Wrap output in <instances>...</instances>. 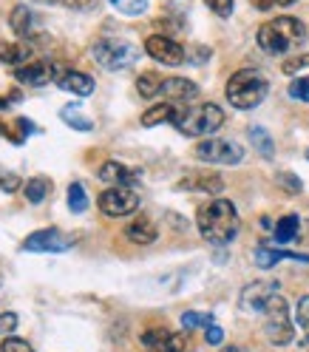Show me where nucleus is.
<instances>
[{
    "instance_id": "35",
    "label": "nucleus",
    "mask_w": 309,
    "mask_h": 352,
    "mask_svg": "<svg viewBox=\"0 0 309 352\" xmlns=\"http://www.w3.org/2000/svg\"><path fill=\"white\" fill-rule=\"evenodd\" d=\"M17 324H20L17 313H0V338H3V336H12L14 329H17Z\"/></svg>"
},
{
    "instance_id": "21",
    "label": "nucleus",
    "mask_w": 309,
    "mask_h": 352,
    "mask_svg": "<svg viewBox=\"0 0 309 352\" xmlns=\"http://www.w3.org/2000/svg\"><path fill=\"white\" fill-rule=\"evenodd\" d=\"M32 57V46H26V43H0V63L6 65H26Z\"/></svg>"
},
{
    "instance_id": "33",
    "label": "nucleus",
    "mask_w": 309,
    "mask_h": 352,
    "mask_svg": "<svg viewBox=\"0 0 309 352\" xmlns=\"http://www.w3.org/2000/svg\"><path fill=\"white\" fill-rule=\"evenodd\" d=\"M0 352H34V346L26 338H3L0 341Z\"/></svg>"
},
{
    "instance_id": "29",
    "label": "nucleus",
    "mask_w": 309,
    "mask_h": 352,
    "mask_svg": "<svg viewBox=\"0 0 309 352\" xmlns=\"http://www.w3.org/2000/svg\"><path fill=\"white\" fill-rule=\"evenodd\" d=\"M85 208H88V193H85V188H82L80 182H71V185H69V210H71V213H85Z\"/></svg>"
},
{
    "instance_id": "42",
    "label": "nucleus",
    "mask_w": 309,
    "mask_h": 352,
    "mask_svg": "<svg viewBox=\"0 0 309 352\" xmlns=\"http://www.w3.org/2000/svg\"><path fill=\"white\" fill-rule=\"evenodd\" d=\"M14 100H17V97H12V100H3V97H0V111H6V108H9Z\"/></svg>"
},
{
    "instance_id": "8",
    "label": "nucleus",
    "mask_w": 309,
    "mask_h": 352,
    "mask_svg": "<svg viewBox=\"0 0 309 352\" xmlns=\"http://www.w3.org/2000/svg\"><path fill=\"white\" fill-rule=\"evenodd\" d=\"M100 210L105 216H130L134 210H139V193L134 188H122V185H111L108 190L100 193Z\"/></svg>"
},
{
    "instance_id": "34",
    "label": "nucleus",
    "mask_w": 309,
    "mask_h": 352,
    "mask_svg": "<svg viewBox=\"0 0 309 352\" xmlns=\"http://www.w3.org/2000/svg\"><path fill=\"white\" fill-rule=\"evenodd\" d=\"M306 65H309V54H298V57H290V60H284L281 72H284V74H298L301 69H306Z\"/></svg>"
},
{
    "instance_id": "18",
    "label": "nucleus",
    "mask_w": 309,
    "mask_h": 352,
    "mask_svg": "<svg viewBox=\"0 0 309 352\" xmlns=\"http://www.w3.org/2000/svg\"><path fill=\"white\" fill-rule=\"evenodd\" d=\"M9 23H12V32H14L17 37L32 40V37L37 34V17H34V12L26 9V6H14V9H12V17H9Z\"/></svg>"
},
{
    "instance_id": "7",
    "label": "nucleus",
    "mask_w": 309,
    "mask_h": 352,
    "mask_svg": "<svg viewBox=\"0 0 309 352\" xmlns=\"http://www.w3.org/2000/svg\"><path fill=\"white\" fill-rule=\"evenodd\" d=\"M196 157L207 165H238L244 160V148L233 140L210 137V140H202L196 145Z\"/></svg>"
},
{
    "instance_id": "11",
    "label": "nucleus",
    "mask_w": 309,
    "mask_h": 352,
    "mask_svg": "<svg viewBox=\"0 0 309 352\" xmlns=\"http://www.w3.org/2000/svg\"><path fill=\"white\" fill-rule=\"evenodd\" d=\"M145 52L157 63H162V65H182L187 60L185 49L173 37H168V34H150L145 40Z\"/></svg>"
},
{
    "instance_id": "4",
    "label": "nucleus",
    "mask_w": 309,
    "mask_h": 352,
    "mask_svg": "<svg viewBox=\"0 0 309 352\" xmlns=\"http://www.w3.org/2000/svg\"><path fill=\"white\" fill-rule=\"evenodd\" d=\"M173 125L185 137H207L225 125V111L216 102H202V105H193V108L179 111Z\"/></svg>"
},
{
    "instance_id": "27",
    "label": "nucleus",
    "mask_w": 309,
    "mask_h": 352,
    "mask_svg": "<svg viewBox=\"0 0 309 352\" xmlns=\"http://www.w3.org/2000/svg\"><path fill=\"white\" fill-rule=\"evenodd\" d=\"M26 199L32 202V205H40L43 199L49 196V190H52V182L49 179H43V176H34V179H29L26 182Z\"/></svg>"
},
{
    "instance_id": "23",
    "label": "nucleus",
    "mask_w": 309,
    "mask_h": 352,
    "mask_svg": "<svg viewBox=\"0 0 309 352\" xmlns=\"http://www.w3.org/2000/svg\"><path fill=\"white\" fill-rule=\"evenodd\" d=\"M298 228H301V219H298L295 213L281 216L278 222H275V228H273L275 241H278V245H286V241H293V239L298 236Z\"/></svg>"
},
{
    "instance_id": "28",
    "label": "nucleus",
    "mask_w": 309,
    "mask_h": 352,
    "mask_svg": "<svg viewBox=\"0 0 309 352\" xmlns=\"http://www.w3.org/2000/svg\"><path fill=\"white\" fill-rule=\"evenodd\" d=\"M213 324V316L210 313H198V310H187L182 313V327L185 333H193V329H207Z\"/></svg>"
},
{
    "instance_id": "3",
    "label": "nucleus",
    "mask_w": 309,
    "mask_h": 352,
    "mask_svg": "<svg viewBox=\"0 0 309 352\" xmlns=\"http://www.w3.org/2000/svg\"><path fill=\"white\" fill-rule=\"evenodd\" d=\"M270 91V80L264 77L258 69H241L227 80V102L241 111H250V108L261 105L267 100Z\"/></svg>"
},
{
    "instance_id": "41",
    "label": "nucleus",
    "mask_w": 309,
    "mask_h": 352,
    "mask_svg": "<svg viewBox=\"0 0 309 352\" xmlns=\"http://www.w3.org/2000/svg\"><path fill=\"white\" fill-rule=\"evenodd\" d=\"M250 3L258 9V12H270L275 6V0H250Z\"/></svg>"
},
{
    "instance_id": "22",
    "label": "nucleus",
    "mask_w": 309,
    "mask_h": 352,
    "mask_svg": "<svg viewBox=\"0 0 309 352\" xmlns=\"http://www.w3.org/2000/svg\"><path fill=\"white\" fill-rule=\"evenodd\" d=\"M176 117H179V111L173 108V102H162V105L148 108V111L142 114V125H145V128H157V125H162V122H173Z\"/></svg>"
},
{
    "instance_id": "14",
    "label": "nucleus",
    "mask_w": 309,
    "mask_h": 352,
    "mask_svg": "<svg viewBox=\"0 0 309 352\" xmlns=\"http://www.w3.org/2000/svg\"><path fill=\"white\" fill-rule=\"evenodd\" d=\"M179 190H198V193H222L225 190V179L218 173L210 170H190L182 176Z\"/></svg>"
},
{
    "instance_id": "2",
    "label": "nucleus",
    "mask_w": 309,
    "mask_h": 352,
    "mask_svg": "<svg viewBox=\"0 0 309 352\" xmlns=\"http://www.w3.org/2000/svg\"><path fill=\"white\" fill-rule=\"evenodd\" d=\"M255 40H258L264 54L281 57V54L301 46V43L306 40V29H304V23L298 17H275V20H270V23H264L258 29Z\"/></svg>"
},
{
    "instance_id": "46",
    "label": "nucleus",
    "mask_w": 309,
    "mask_h": 352,
    "mask_svg": "<svg viewBox=\"0 0 309 352\" xmlns=\"http://www.w3.org/2000/svg\"><path fill=\"white\" fill-rule=\"evenodd\" d=\"M306 160H309V151H306Z\"/></svg>"
},
{
    "instance_id": "25",
    "label": "nucleus",
    "mask_w": 309,
    "mask_h": 352,
    "mask_svg": "<svg viewBox=\"0 0 309 352\" xmlns=\"http://www.w3.org/2000/svg\"><path fill=\"white\" fill-rule=\"evenodd\" d=\"M250 140H253V145L258 148V153H261L264 160H273V157H275V142H273V137L267 134V128L253 125V128H250Z\"/></svg>"
},
{
    "instance_id": "32",
    "label": "nucleus",
    "mask_w": 309,
    "mask_h": 352,
    "mask_svg": "<svg viewBox=\"0 0 309 352\" xmlns=\"http://www.w3.org/2000/svg\"><path fill=\"white\" fill-rule=\"evenodd\" d=\"M290 97L298 102H309V77H298L290 82Z\"/></svg>"
},
{
    "instance_id": "40",
    "label": "nucleus",
    "mask_w": 309,
    "mask_h": 352,
    "mask_svg": "<svg viewBox=\"0 0 309 352\" xmlns=\"http://www.w3.org/2000/svg\"><path fill=\"white\" fill-rule=\"evenodd\" d=\"M69 9H77V12H88V9H94L97 6V0H62Z\"/></svg>"
},
{
    "instance_id": "5",
    "label": "nucleus",
    "mask_w": 309,
    "mask_h": 352,
    "mask_svg": "<svg viewBox=\"0 0 309 352\" xmlns=\"http://www.w3.org/2000/svg\"><path fill=\"white\" fill-rule=\"evenodd\" d=\"M91 54L94 60L108 72H122V69H130L137 60H139V49L134 43H128L122 37H102L91 46Z\"/></svg>"
},
{
    "instance_id": "38",
    "label": "nucleus",
    "mask_w": 309,
    "mask_h": 352,
    "mask_svg": "<svg viewBox=\"0 0 309 352\" xmlns=\"http://www.w3.org/2000/svg\"><path fill=\"white\" fill-rule=\"evenodd\" d=\"M205 338H207L210 346H222V341H225V329H222V327H216V324H210V327L205 329Z\"/></svg>"
},
{
    "instance_id": "43",
    "label": "nucleus",
    "mask_w": 309,
    "mask_h": 352,
    "mask_svg": "<svg viewBox=\"0 0 309 352\" xmlns=\"http://www.w3.org/2000/svg\"><path fill=\"white\" fill-rule=\"evenodd\" d=\"M275 3H281V6H293L295 0H275Z\"/></svg>"
},
{
    "instance_id": "12",
    "label": "nucleus",
    "mask_w": 309,
    "mask_h": 352,
    "mask_svg": "<svg viewBox=\"0 0 309 352\" xmlns=\"http://www.w3.org/2000/svg\"><path fill=\"white\" fill-rule=\"evenodd\" d=\"M60 74H62V72H60V65H54V63H43V60H37V63H26V65H17V69H14L17 82L32 85V88L57 82Z\"/></svg>"
},
{
    "instance_id": "13",
    "label": "nucleus",
    "mask_w": 309,
    "mask_h": 352,
    "mask_svg": "<svg viewBox=\"0 0 309 352\" xmlns=\"http://www.w3.org/2000/svg\"><path fill=\"white\" fill-rule=\"evenodd\" d=\"M275 293H281L278 284H273V281H255V284H250V287L241 290L238 307H241L244 313H264V307L270 304V298H273Z\"/></svg>"
},
{
    "instance_id": "36",
    "label": "nucleus",
    "mask_w": 309,
    "mask_h": 352,
    "mask_svg": "<svg viewBox=\"0 0 309 352\" xmlns=\"http://www.w3.org/2000/svg\"><path fill=\"white\" fill-rule=\"evenodd\" d=\"M207 9L218 17H230L233 14V0H205Z\"/></svg>"
},
{
    "instance_id": "39",
    "label": "nucleus",
    "mask_w": 309,
    "mask_h": 352,
    "mask_svg": "<svg viewBox=\"0 0 309 352\" xmlns=\"http://www.w3.org/2000/svg\"><path fill=\"white\" fill-rule=\"evenodd\" d=\"M20 188V176L17 173H0V190L14 193Z\"/></svg>"
},
{
    "instance_id": "24",
    "label": "nucleus",
    "mask_w": 309,
    "mask_h": 352,
    "mask_svg": "<svg viewBox=\"0 0 309 352\" xmlns=\"http://www.w3.org/2000/svg\"><path fill=\"white\" fill-rule=\"evenodd\" d=\"M60 120H62L65 125L77 128V131H94V122L85 117V111H82L80 105H65L62 111H60Z\"/></svg>"
},
{
    "instance_id": "37",
    "label": "nucleus",
    "mask_w": 309,
    "mask_h": 352,
    "mask_svg": "<svg viewBox=\"0 0 309 352\" xmlns=\"http://www.w3.org/2000/svg\"><path fill=\"white\" fill-rule=\"evenodd\" d=\"M295 318H298V327H304L309 333V296H304L298 301V310H295Z\"/></svg>"
},
{
    "instance_id": "19",
    "label": "nucleus",
    "mask_w": 309,
    "mask_h": 352,
    "mask_svg": "<svg viewBox=\"0 0 309 352\" xmlns=\"http://www.w3.org/2000/svg\"><path fill=\"white\" fill-rule=\"evenodd\" d=\"M253 258H255V264H258L261 270H270V267H275V264H278L281 258H298V261H309V256H298V253H290V250H275V248H267V245L255 248Z\"/></svg>"
},
{
    "instance_id": "6",
    "label": "nucleus",
    "mask_w": 309,
    "mask_h": 352,
    "mask_svg": "<svg viewBox=\"0 0 309 352\" xmlns=\"http://www.w3.org/2000/svg\"><path fill=\"white\" fill-rule=\"evenodd\" d=\"M264 336L273 346H286L293 341L295 329H293V321H290V307H286V298L281 293H275L270 298V304L264 307Z\"/></svg>"
},
{
    "instance_id": "31",
    "label": "nucleus",
    "mask_w": 309,
    "mask_h": 352,
    "mask_svg": "<svg viewBox=\"0 0 309 352\" xmlns=\"http://www.w3.org/2000/svg\"><path fill=\"white\" fill-rule=\"evenodd\" d=\"M275 182L286 190V193H301L304 190V185H301V179L295 173H290V170H281V173H275Z\"/></svg>"
},
{
    "instance_id": "9",
    "label": "nucleus",
    "mask_w": 309,
    "mask_h": 352,
    "mask_svg": "<svg viewBox=\"0 0 309 352\" xmlns=\"http://www.w3.org/2000/svg\"><path fill=\"white\" fill-rule=\"evenodd\" d=\"M74 245V236L62 233L57 228H46V230H37L23 241V250L26 253H65L71 250Z\"/></svg>"
},
{
    "instance_id": "30",
    "label": "nucleus",
    "mask_w": 309,
    "mask_h": 352,
    "mask_svg": "<svg viewBox=\"0 0 309 352\" xmlns=\"http://www.w3.org/2000/svg\"><path fill=\"white\" fill-rule=\"evenodd\" d=\"M119 14H128V17H137V14H145L150 0H108Z\"/></svg>"
},
{
    "instance_id": "26",
    "label": "nucleus",
    "mask_w": 309,
    "mask_h": 352,
    "mask_svg": "<svg viewBox=\"0 0 309 352\" xmlns=\"http://www.w3.org/2000/svg\"><path fill=\"white\" fill-rule=\"evenodd\" d=\"M162 77L159 74H153V72H148V74H142L139 80H137V91H139V97H145V100H150V97H157V94H162Z\"/></svg>"
},
{
    "instance_id": "1",
    "label": "nucleus",
    "mask_w": 309,
    "mask_h": 352,
    "mask_svg": "<svg viewBox=\"0 0 309 352\" xmlns=\"http://www.w3.org/2000/svg\"><path fill=\"white\" fill-rule=\"evenodd\" d=\"M196 228H198V233H202L205 241L222 248V245H230V241L238 236L241 219H238V210H236L233 202H227V199H210L207 205L198 208Z\"/></svg>"
},
{
    "instance_id": "17",
    "label": "nucleus",
    "mask_w": 309,
    "mask_h": 352,
    "mask_svg": "<svg viewBox=\"0 0 309 352\" xmlns=\"http://www.w3.org/2000/svg\"><path fill=\"white\" fill-rule=\"evenodd\" d=\"M57 85L62 88V91L74 94V97H91V94H94V88H97L94 77H88V74H82V72H71V69L60 74Z\"/></svg>"
},
{
    "instance_id": "45",
    "label": "nucleus",
    "mask_w": 309,
    "mask_h": 352,
    "mask_svg": "<svg viewBox=\"0 0 309 352\" xmlns=\"http://www.w3.org/2000/svg\"><path fill=\"white\" fill-rule=\"evenodd\" d=\"M225 352H244V349H238V346H233V349H225Z\"/></svg>"
},
{
    "instance_id": "44",
    "label": "nucleus",
    "mask_w": 309,
    "mask_h": 352,
    "mask_svg": "<svg viewBox=\"0 0 309 352\" xmlns=\"http://www.w3.org/2000/svg\"><path fill=\"white\" fill-rule=\"evenodd\" d=\"M37 3H49L52 6V3H57V0H37Z\"/></svg>"
},
{
    "instance_id": "20",
    "label": "nucleus",
    "mask_w": 309,
    "mask_h": 352,
    "mask_svg": "<svg viewBox=\"0 0 309 352\" xmlns=\"http://www.w3.org/2000/svg\"><path fill=\"white\" fill-rule=\"evenodd\" d=\"M125 236L134 241V245H150V241H157V228H153L150 219L139 216L137 222H130V225L125 228Z\"/></svg>"
},
{
    "instance_id": "16",
    "label": "nucleus",
    "mask_w": 309,
    "mask_h": 352,
    "mask_svg": "<svg viewBox=\"0 0 309 352\" xmlns=\"http://www.w3.org/2000/svg\"><path fill=\"white\" fill-rule=\"evenodd\" d=\"M162 94L168 102H190L198 97V85L185 77H168L162 82Z\"/></svg>"
},
{
    "instance_id": "10",
    "label": "nucleus",
    "mask_w": 309,
    "mask_h": 352,
    "mask_svg": "<svg viewBox=\"0 0 309 352\" xmlns=\"http://www.w3.org/2000/svg\"><path fill=\"white\" fill-rule=\"evenodd\" d=\"M142 349L145 352H187V336L185 333H170L165 327H153L142 333Z\"/></svg>"
},
{
    "instance_id": "15",
    "label": "nucleus",
    "mask_w": 309,
    "mask_h": 352,
    "mask_svg": "<svg viewBox=\"0 0 309 352\" xmlns=\"http://www.w3.org/2000/svg\"><path fill=\"white\" fill-rule=\"evenodd\" d=\"M100 179L108 182V185H122V188H130L139 182V170L134 168H125L122 162L117 160H108L102 168H100Z\"/></svg>"
}]
</instances>
